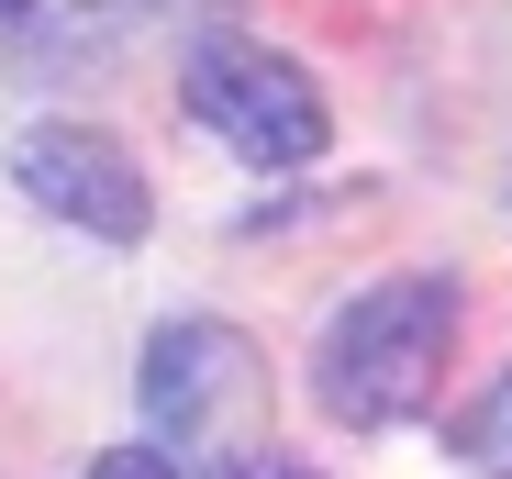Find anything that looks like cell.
Returning a JSON list of instances; mask_svg holds the SVG:
<instances>
[{"instance_id":"cell-1","label":"cell","mask_w":512,"mask_h":479,"mask_svg":"<svg viewBox=\"0 0 512 479\" xmlns=\"http://www.w3.org/2000/svg\"><path fill=\"white\" fill-rule=\"evenodd\" d=\"M457 312H468V301H457L446 268L368 279L357 301H334V324H323V346H312V402L346 424V435H390V424H412V413L446 390Z\"/></svg>"},{"instance_id":"cell-2","label":"cell","mask_w":512,"mask_h":479,"mask_svg":"<svg viewBox=\"0 0 512 479\" xmlns=\"http://www.w3.org/2000/svg\"><path fill=\"white\" fill-rule=\"evenodd\" d=\"M134 402H145V446L179 457L201 479V457H245L256 446V402H268V368L234 324L212 312H179V324L145 335V368H134Z\"/></svg>"},{"instance_id":"cell-3","label":"cell","mask_w":512,"mask_h":479,"mask_svg":"<svg viewBox=\"0 0 512 479\" xmlns=\"http://www.w3.org/2000/svg\"><path fill=\"white\" fill-rule=\"evenodd\" d=\"M190 123L223 134L245 168H312L334 145V101L312 90V67L256 45V34H201L190 45Z\"/></svg>"},{"instance_id":"cell-4","label":"cell","mask_w":512,"mask_h":479,"mask_svg":"<svg viewBox=\"0 0 512 479\" xmlns=\"http://www.w3.org/2000/svg\"><path fill=\"white\" fill-rule=\"evenodd\" d=\"M12 190L45 223L90 234V246H134V234L156 223V190L134 168V145L101 134V123H23L12 134Z\"/></svg>"},{"instance_id":"cell-5","label":"cell","mask_w":512,"mask_h":479,"mask_svg":"<svg viewBox=\"0 0 512 479\" xmlns=\"http://www.w3.org/2000/svg\"><path fill=\"white\" fill-rule=\"evenodd\" d=\"M457 457L479 479H512V368H490V390L457 413Z\"/></svg>"},{"instance_id":"cell-6","label":"cell","mask_w":512,"mask_h":479,"mask_svg":"<svg viewBox=\"0 0 512 479\" xmlns=\"http://www.w3.org/2000/svg\"><path fill=\"white\" fill-rule=\"evenodd\" d=\"M201 479H323L312 457H279V446H245V457H223V468H201Z\"/></svg>"},{"instance_id":"cell-7","label":"cell","mask_w":512,"mask_h":479,"mask_svg":"<svg viewBox=\"0 0 512 479\" xmlns=\"http://www.w3.org/2000/svg\"><path fill=\"white\" fill-rule=\"evenodd\" d=\"M90 479H190V468H179V457H156V446H101Z\"/></svg>"},{"instance_id":"cell-8","label":"cell","mask_w":512,"mask_h":479,"mask_svg":"<svg viewBox=\"0 0 512 479\" xmlns=\"http://www.w3.org/2000/svg\"><path fill=\"white\" fill-rule=\"evenodd\" d=\"M156 12H201V23H212V12H234V0H156Z\"/></svg>"},{"instance_id":"cell-9","label":"cell","mask_w":512,"mask_h":479,"mask_svg":"<svg viewBox=\"0 0 512 479\" xmlns=\"http://www.w3.org/2000/svg\"><path fill=\"white\" fill-rule=\"evenodd\" d=\"M0 23H34V0H0Z\"/></svg>"}]
</instances>
